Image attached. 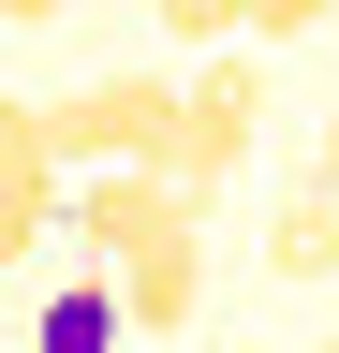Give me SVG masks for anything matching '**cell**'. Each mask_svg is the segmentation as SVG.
Listing matches in <instances>:
<instances>
[{"label": "cell", "mask_w": 339, "mask_h": 353, "mask_svg": "<svg viewBox=\"0 0 339 353\" xmlns=\"http://www.w3.org/2000/svg\"><path fill=\"white\" fill-rule=\"evenodd\" d=\"M325 15H339V0H251V59H266V44H310Z\"/></svg>", "instance_id": "10"}, {"label": "cell", "mask_w": 339, "mask_h": 353, "mask_svg": "<svg viewBox=\"0 0 339 353\" xmlns=\"http://www.w3.org/2000/svg\"><path fill=\"white\" fill-rule=\"evenodd\" d=\"M118 339H133V324H118L104 280H59L45 309H30V353H118Z\"/></svg>", "instance_id": "6"}, {"label": "cell", "mask_w": 339, "mask_h": 353, "mask_svg": "<svg viewBox=\"0 0 339 353\" xmlns=\"http://www.w3.org/2000/svg\"><path fill=\"white\" fill-rule=\"evenodd\" d=\"M0 15H30V30H45V15H89V0H0Z\"/></svg>", "instance_id": "12"}, {"label": "cell", "mask_w": 339, "mask_h": 353, "mask_svg": "<svg viewBox=\"0 0 339 353\" xmlns=\"http://www.w3.org/2000/svg\"><path fill=\"white\" fill-rule=\"evenodd\" d=\"M162 44H192V59H222V44H251V0H148Z\"/></svg>", "instance_id": "8"}, {"label": "cell", "mask_w": 339, "mask_h": 353, "mask_svg": "<svg viewBox=\"0 0 339 353\" xmlns=\"http://www.w3.org/2000/svg\"><path fill=\"white\" fill-rule=\"evenodd\" d=\"M266 280H339V206H325V176H295V192L266 206Z\"/></svg>", "instance_id": "5"}, {"label": "cell", "mask_w": 339, "mask_h": 353, "mask_svg": "<svg viewBox=\"0 0 339 353\" xmlns=\"http://www.w3.org/2000/svg\"><path fill=\"white\" fill-rule=\"evenodd\" d=\"M0 294H15V280H0Z\"/></svg>", "instance_id": "13"}, {"label": "cell", "mask_w": 339, "mask_h": 353, "mask_svg": "<svg viewBox=\"0 0 339 353\" xmlns=\"http://www.w3.org/2000/svg\"><path fill=\"white\" fill-rule=\"evenodd\" d=\"M104 294H118L133 339H192L206 324V221H192V236H148L133 265H104Z\"/></svg>", "instance_id": "4"}, {"label": "cell", "mask_w": 339, "mask_h": 353, "mask_svg": "<svg viewBox=\"0 0 339 353\" xmlns=\"http://www.w3.org/2000/svg\"><path fill=\"white\" fill-rule=\"evenodd\" d=\"M206 206H177V176H74V206H59V236L89 250V265H133L148 236H192Z\"/></svg>", "instance_id": "3"}, {"label": "cell", "mask_w": 339, "mask_h": 353, "mask_svg": "<svg viewBox=\"0 0 339 353\" xmlns=\"http://www.w3.org/2000/svg\"><path fill=\"white\" fill-rule=\"evenodd\" d=\"M59 206H74V176H0V280L59 236Z\"/></svg>", "instance_id": "7"}, {"label": "cell", "mask_w": 339, "mask_h": 353, "mask_svg": "<svg viewBox=\"0 0 339 353\" xmlns=\"http://www.w3.org/2000/svg\"><path fill=\"white\" fill-rule=\"evenodd\" d=\"M251 132H266V59H251V44H222V59H206L192 88H177V206H206L222 192V176L251 162Z\"/></svg>", "instance_id": "2"}, {"label": "cell", "mask_w": 339, "mask_h": 353, "mask_svg": "<svg viewBox=\"0 0 339 353\" xmlns=\"http://www.w3.org/2000/svg\"><path fill=\"white\" fill-rule=\"evenodd\" d=\"M0 176H59L45 162V103H15V88H0Z\"/></svg>", "instance_id": "9"}, {"label": "cell", "mask_w": 339, "mask_h": 353, "mask_svg": "<svg viewBox=\"0 0 339 353\" xmlns=\"http://www.w3.org/2000/svg\"><path fill=\"white\" fill-rule=\"evenodd\" d=\"M59 176H162L177 162V74H89L74 103H45Z\"/></svg>", "instance_id": "1"}, {"label": "cell", "mask_w": 339, "mask_h": 353, "mask_svg": "<svg viewBox=\"0 0 339 353\" xmlns=\"http://www.w3.org/2000/svg\"><path fill=\"white\" fill-rule=\"evenodd\" d=\"M310 176H325V206H339V118H325V148H310Z\"/></svg>", "instance_id": "11"}]
</instances>
